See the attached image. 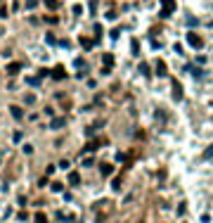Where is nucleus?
<instances>
[{"mask_svg": "<svg viewBox=\"0 0 213 223\" xmlns=\"http://www.w3.org/2000/svg\"><path fill=\"white\" fill-rule=\"evenodd\" d=\"M173 12H175V0H161V12H159V17H161V19L170 17Z\"/></svg>", "mask_w": 213, "mask_h": 223, "instance_id": "obj_1", "label": "nucleus"}, {"mask_svg": "<svg viewBox=\"0 0 213 223\" xmlns=\"http://www.w3.org/2000/svg\"><path fill=\"white\" fill-rule=\"evenodd\" d=\"M187 43H190V48H194V50H199V48L204 45V41L199 38V33H194V31L187 33Z\"/></svg>", "mask_w": 213, "mask_h": 223, "instance_id": "obj_2", "label": "nucleus"}, {"mask_svg": "<svg viewBox=\"0 0 213 223\" xmlns=\"http://www.w3.org/2000/svg\"><path fill=\"white\" fill-rule=\"evenodd\" d=\"M170 90H173V100H175V102L182 100V85H180V81H178V79L170 81Z\"/></svg>", "mask_w": 213, "mask_h": 223, "instance_id": "obj_3", "label": "nucleus"}, {"mask_svg": "<svg viewBox=\"0 0 213 223\" xmlns=\"http://www.w3.org/2000/svg\"><path fill=\"white\" fill-rule=\"evenodd\" d=\"M154 71H156V76H161V79H164L166 74H168V67H166V62H156V67H154Z\"/></svg>", "mask_w": 213, "mask_h": 223, "instance_id": "obj_4", "label": "nucleus"}, {"mask_svg": "<svg viewBox=\"0 0 213 223\" xmlns=\"http://www.w3.org/2000/svg\"><path fill=\"white\" fill-rule=\"evenodd\" d=\"M52 79H55V81L66 79V69H64V67H55V69H52Z\"/></svg>", "mask_w": 213, "mask_h": 223, "instance_id": "obj_5", "label": "nucleus"}, {"mask_svg": "<svg viewBox=\"0 0 213 223\" xmlns=\"http://www.w3.org/2000/svg\"><path fill=\"white\" fill-rule=\"evenodd\" d=\"M62 126H66V117H57V119H52V121H50V128H55V131H57V128H62Z\"/></svg>", "mask_w": 213, "mask_h": 223, "instance_id": "obj_6", "label": "nucleus"}, {"mask_svg": "<svg viewBox=\"0 0 213 223\" xmlns=\"http://www.w3.org/2000/svg\"><path fill=\"white\" fill-rule=\"evenodd\" d=\"M130 52H133V57H140V41L138 38L130 41Z\"/></svg>", "mask_w": 213, "mask_h": 223, "instance_id": "obj_7", "label": "nucleus"}, {"mask_svg": "<svg viewBox=\"0 0 213 223\" xmlns=\"http://www.w3.org/2000/svg\"><path fill=\"white\" fill-rule=\"evenodd\" d=\"M102 143H104V140H92V143H88V145H85V150H83V152H95V150L100 147Z\"/></svg>", "mask_w": 213, "mask_h": 223, "instance_id": "obj_8", "label": "nucleus"}, {"mask_svg": "<svg viewBox=\"0 0 213 223\" xmlns=\"http://www.w3.org/2000/svg\"><path fill=\"white\" fill-rule=\"evenodd\" d=\"M10 114H12L14 119H21V117H24V112H21V107H17V105H12V107H10Z\"/></svg>", "mask_w": 213, "mask_h": 223, "instance_id": "obj_9", "label": "nucleus"}, {"mask_svg": "<svg viewBox=\"0 0 213 223\" xmlns=\"http://www.w3.org/2000/svg\"><path fill=\"white\" fill-rule=\"evenodd\" d=\"M95 45H97L95 41H88V38H81V48H83V50H90V48H95Z\"/></svg>", "mask_w": 213, "mask_h": 223, "instance_id": "obj_10", "label": "nucleus"}, {"mask_svg": "<svg viewBox=\"0 0 213 223\" xmlns=\"http://www.w3.org/2000/svg\"><path fill=\"white\" fill-rule=\"evenodd\" d=\"M48 10H59V0H43Z\"/></svg>", "mask_w": 213, "mask_h": 223, "instance_id": "obj_11", "label": "nucleus"}, {"mask_svg": "<svg viewBox=\"0 0 213 223\" xmlns=\"http://www.w3.org/2000/svg\"><path fill=\"white\" fill-rule=\"evenodd\" d=\"M69 183H71V185H78V183H81V176L76 173V171H71V173H69Z\"/></svg>", "mask_w": 213, "mask_h": 223, "instance_id": "obj_12", "label": "nucleus"}, {"mask_svg": "<svg viewBox=\"0 0 213 223\" xmlns=\"http://www.w3.org/2000/svg\"><path fill=\"white\" fill-rule=\"evenodd\" d=\"M100 171H102V176H112L114 166H112V164H102V166H100Z\"/></svg>", "mask_w": 213, "mask_h": 223, "instance_id": "obj_13", "label": "nucleus"}, {"mask_svg": "<svg viewBox=\"0 0 213 223\" xmlns=\"http://www.w3.org/2000/svg\"><path fill=\"white\" fill-rule=\"evenodd\" d=\"M19 69H21V64H19V62H12L10 67H7V74H17Z\"/></svg>", "mask_w": 213, "mask_h": 223, "instance_id": "obj_14", "label": "nucleus"}, {"mask_svg": "<svg viewBox=\"0 0 213 223\" xmlns=\"http://www.w3.org/2000/svg\"><path fill=\"white\" fill-rule=\"evenodd\" d=\"M140 74H142V76H152V69H149V64H140Z\"/></svg>", "mask_w": 213, "mask_h": 223, "instance_id": "obj_15", "label": "nucleus"}, {"mask_svg": "<svg viewBox=\"0 0 213 223\" xmlns=\"http://www.w3.org/2000/svg\"><path fill=\"white\" fill-rule=\"evenodd\" d=\"M112 190H121V178H114V181H112Z\"/></svg>", "mask_w": 213, "mask_h": 223, "instance_id": "obj_16", "label": "nucleus"}, {"mask_svg": "<svg viewBox=\"0 0 213 223\" xmlns=\"http://www.w3.org/2000/svg\"><path fill=\"white\" fill-rule=\"evenodd\" d=\"M109 36H112V41H116V38L121 36V29H118V26H116V29H112V33H109Z\"/></svg>", "mask_w": 213, "mask_h": 223, "instance_id": "obj_17", "label": "nucleus"}, {"mask_svg": "<svg viewBox=\"0 0 213 223\" xmlns=\"http://www.w3.org/2000/svg\"><path fill=\"white\" fill-rule=\"evenodd\" d=\"M36 223H48V216L45 214H36Z\"/></svg>", "mask_w": 213, "mask_h": 223, "instance_id": "obj_18", "label": "nucleus"}, {"mask_svg": "<svg viewBox=\"0 0 213 223\" xmlns=\"http://www.w3.org/2000/svg\"><path fill=\"white\" fill-rule=\"evenodd\" d=\"M29 85H33V88H36V85H40V79H38V76H33V79H29Z\"/></svg>", "mask_w": 213, "mask_h": 223, "instance_id": "obj_19", "label": "nucleus"}, {"mask_svg": "<svg viewBox=\"0 0 213 223\" xmlns=\"http://www.w3.org/2000/svg\"><path fill=\"white\" fill-rule=\"evenodd\" d=\"M211 157H213V145L206 147V152H204V159H211Z\"/></svg>", "mask_w": 213, "mask_h": 223, "instance_id": "obj_20", "label": "nucleus"}, {"mask_svg": "<svg viewBox=\"0 0 213 223\" xmlns=\"http://www.w3.org/2000/svg\"><path fill=\"white\" fill-rule=\"evenodd\" d=\"M38 5V0H26V10H33Z\"/></svg>", "mask_w": 213, "mask_h": 223, "instance_id": "obj_21", "label": "nucleus"}, {"mask_svg": "<svg viewBox=\"0 0 213 223\" xmlns=\"http://www.w3.org/2000/svg\"><path fill=\"white\" fill-rule=\"evenodd\" d=\"M45 41H48L50 45H55V43H57V41H55V36H52V33H48V36H45Z\"/></svg>", "mask_w": 213, "mask_h": 223, "instance_id": "obj_22", "label": "nucleus"}, {"mask_svg": "<svg viewBox=\"0 0 213 223\" xmlns=\"http://www.w3.org/2000/svg\"><path fill=\"white\" fill-rule=\"evenodd\" d=\"M59 166H62V169H69L71 164H69V159H62V161H59Z\"/></svg>", "mask_w": 213, "mask_h": 223, "instance_id": "obj_23", "label": "nucleus"}, {"mask_svg": "<svg viewBox=\"0 0 213 223\" xmlns=\"http://www.w3.org/2000/svg\"><path fill=\"white\" fill-rule=\"evenodd\" d=\"M52 190L55 192H62V183H52Z\"/></svg>", "mask_w": 213, "mask_h": 223, "instance_id": "obj_24", "label": "nucleus"}]
</instances>
